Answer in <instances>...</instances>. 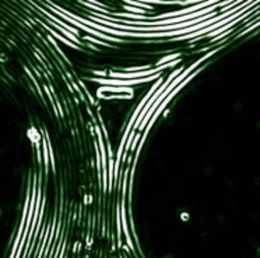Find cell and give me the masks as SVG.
<instances>
[{"label": "cell", "instance_id": "1", "mask_svg": "<svg viewBox=\"0 0 260 258\" xmlns=\"http://www.w3.org/2000/svg\"><path fill=\"white\" fill-rule=\"evenodd\" d=\"M126 10H129V12H133V13H139L140 16L144 13V10H142V9H136V7H126Z\"/></svg>", "mask_w": 260, "mask_h": 258}, {"label": "cell", "instance_id": "2", "mask_svg": "<svg viewBox=\"0 0 260 258\" xmlns=\"http://www.w3.org/2000/svg\"><path fill=\"white\" fill-rule=\"evenodd\" d=\"M176 57H178V55H171V56H167V57H164V59H162V60H159V62H158V64H159V63L170 62L171 59H176Z\"/></svg>", "mask_w": 260, "mask_h": 258}]
</instances>
